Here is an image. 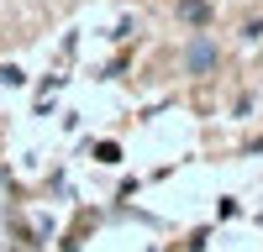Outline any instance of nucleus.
<instances>
[{"label": "nucleus", "instance_id": "nucleus-1", "mask_svg": "<svg viewBox=\"0 0 263 252\" xmlns=\"http://www.w3.org/2000/svg\"><path fill=\"white\" fill-rule=\"evenodd\" d=\"M216 63H221L216 42H211V37H190V48H184V69H190V74H211Z\"/></svg>", "mask_w": 263, "mask_h": 252}, {"label": "nucleus", "instance_id": "nucleus-3", "mask_svg": "<svg viewBox=\"0 0 263 252\" xmlns=\"http://www.w3.org/2000/svg\"><path fill=\"white\" fill-rule=\"evenodd\" d=\"M242 37H248V42H258V37H263V16H258V21H248V27H242Z\"/></svg>", "mask_w": 263, "mask_h": 252}, {"label": "nucleus", "instance_id": "nucleus-2", "mask_svg": "<svg viewBox=\"0 0 263 252\" xmlns=\"http://www.w3.org/2000/svg\"><path fill=\"white\" fill-rule=\"evenodd\" d=\"M174 11H179V21H190V27H211V16H216L205 0H179Z\"/></svg>", "mask_w": 263, "mask_h": 252}]
</instances>
